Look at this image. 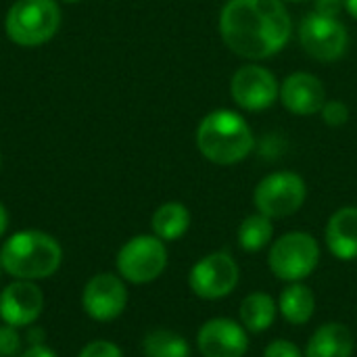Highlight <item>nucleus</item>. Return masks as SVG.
Listing matches in <instances>:
<instances>
[{
	"label": "nucleus",
	"mask_w": 357,
	"mask_h": 357,
	"mask_svg": "<svg viewBox=\"0 0 357 357\" xmlns=\"http://www.w3.org/2000/svg\"><path fill=\"white\" fill-rule=\"evenodd\" d=\"M307 199L305 180L295 172H274L266 176L253 192V205L270 220L297 213Z\"/></svg>",
	"instance_id": "obj_6"
},
{
	"label": "nucleus",
	"mask_w": 357,
	"mask_h": 357,
	"mask_svg": "<svg viewBox=\"0 0 357 357\" xmlns=\"http://www.w3.org/2000/svg\"><path fill=\"white\" fill-rule=\"evenodd\" d=\"M6 224H8V215H6L4 205L0 203V236H2V234H4V230H6Z\"/></svg>",
	"instance_id": "obj_28"
},
{
	"label": "nucleus",
	"mask_w": 357,
	"mask_h": 357,
	"mask_svg": "<svg viewBox=\"0 0 357 357\" xmlns=\"http://www.w3.org/2000/svg\"><path fill=\"white\" fill-rule=\"evenodd\" d=\"M272 236H274L272 220L259 211L253 215H247L238 226V245L247 253H257V251L266 249L270 245Z\"/></svg>",
	"instance_id": "obj_20"
},
{
	"label": "nucleus",
	"mask_w": 357,
	"mask_h": 357,
	"mask_svg": "<svg viewBox=\"0 0 357 357\" xmlns=\"http://www.w3.org/2000/svg\"><path fill=\"white\" fill-rule=\"evenodd\" d=\"M230 94L234 102L245 111H266L276 102L280 94V84L270 69L249 63L234 71Z\"/></svg>",
	"instance_id": "obj_10"
},
{
	"label": "nucleus",
	"mask_w": 357,
	"mask_h": 357,
	"mask_svg": "<svg viewBox=\"0 0 357 357\" xmlns=\"http://www.w3.org/2000/svg\"><path fill=\"white\" fill-rule=\"evenodd\" d=\"M278 312L282 318L295 326H303L312 320L316 312V297L310 287L301 282H291L278 299Z\"/></svg>",
	"instance_id": "obj_17"
},
{
	"label": "nucleus",
	"mask_w": 357,
	"mask_h": 357,
	"mask_svg": "<svg viewBox=\"0 0 357 357\" xmlns=\"http://www.w3.org/2000/svg\"><path fill=\"white\" fill-rule=\"evenodd\" d=\"M167 266V249L161 238L140 234L130 238L117 253V270L132 284L157 280Z\"/></svg>",
	"instance_id": "obj_7"
},
{
	"label": "nucleus",
	"mask_w": 357,
	"mask_h": 357,
	"mask_svg": "<svg viewBox=\"0 0 357 357\" xmlns=\"http://www.w3.org/2000/svg\"><path fill=\"white\" fill-rule=\"evenodd\" d=\"M264 357H305V356L299 351V347H297L295 343H291V341H287V339H276V341H272V343L266 347Z\"/></svg>",
	"instance_id": "obj_25"
},
{
	"label": "nucleus",
	"mask_w": 357,
	"mask_h": 357,
	"mask_svg": "<svg viewBox=\"0 0 357 357\" xmlns=\"http://www.w3.org/2000/svg\"><path fill=\"white\" fill-rule=\"evenodd\" d=\"M61 25V8L54 0H17L6 13V36L19 46L48 42Z\"/></svg>",
	"instance_id": "obj_4"
},
{
	"label": "nucleus",
	"mask_w": 357,
	"mask_h": 357,
	"mask_svg": "<svg viewBox=\"0 0 357 357\" xmlns=\"http://www.w3.org/2000/svg\"><path fill=\"white\" fill-rule=\"evenodd\" d=\"M0 272H2V264H0Z\"/></svg>",
	"instance_id": "obj_32"
},
{
	"label": "nucleus",
	"mask_w": 357,
	"mask_h": 357,
	"mask_svg": "<svg viewBox=\"0 0 357 357\" xmlns=\"http://www.w3.org/2000/svg\"><path fill=\"white\" fill-rule=\"evenodd\" d=\"M345 8V0H316L314 10L326 17H339Z\"/></svg>",
	"instance_id": "obj_26"
},
{
	"label": "nucleus",
	"mask_w": 357,
	"mask_h": 357,
	"mask_svg": "<svg viewBox=\"0 0 357 357\" xmlns=\"http://www.w3.org/2000/svg\"><path fill=\"white\" fill-rule=\"evenodd\" d=\"M21 349V339L15 331V326H0V356L2 357H13L19 354Z\"/></svg>",
	"instance_id": "obj_23"
},
{
	"label": "nucleus",
	"mask_w": 357,
	"mask_h": 357,
	"mask_svg": "<svg viewBox=\"0 0 357 357\" xmlns=\"http://www.w3.org/2000/svg\"><path fill=\"white\" fill-rule=\"evenodd\" d=\"M201 155L215 165H234L247 159L255 146V136L245 117L230 109L207 113L197 128Z\"/></svg>",
	"instance_id": "obj_2"
},
{
	"label": "nucleus",
	"mask_w": 357,
	"mask_h": 357,
	"mask_svg": "<svg viewBox=\"0 0 357 357\" xmlns=\"http://www.w3.org/2000/svg\"><path fill=\"white\" fill-rule=\"evenodd\" d=\"M326 247L341 261L357 259V207H341L326 224Z\"/></svg>",
	"instance_id": "obj_15"
},
{
	"label": "nucleus",
	"mask_w": 357,
	"mask_h": 357,
	"mask_svg": "<svg viewBox=\"0 0 357 357\" xmlns=\"http://www.w3.org/2000/svg\"><path fill=\"white\" fill-rule=\"evenodd\" d=\"M19 357H56L48 347H44V345H33V347H29L27 351H23Z\"/></svg>",
	"instance_id": "obj_27"
},
{
	"label": "nucleus",
	"mask_w": 357,
	"mask_h": 357,
	"mask_svg": "<svg viewBox=\"0 0 357 357\" xmlns=\"http://www.w3.org/2000/svg\"><path fill=\"white\" fill-rule=\"evenodd\" d=\"M354 356V335L341 322H328L320 326L305 349V357H351Z\"/></svg>",
	"instance_id": "obj_16"
},
{
	"label": "nucleus",
	"mask_w": 357,
	"mask_h": 357,
	"mask_svg": "<svg viewBox=\"0 0 357 357\" xmlns=\"http://www.w3.org/2000/svg\"><path fill=\"white\" fill-rule=\"evenodd\" d=\"M320 115H322L326 126L341 128V126H345L349 121V107L343 100H326Z\"/></svg>",
	"instance_id": "obj_22"
},
{
	"label": "nucleus",
	"mask_w": 357,
	"mask_h": 357,
	"mask_svg": "<svg viewBox=\"0 0 357 357\" xmlns=\"http://www.w3.org/2000/svg\"><path fill=\"white\" fill-rule=\"evenodd\" d=\"M0 165H2V159H0Z\"/></svg>",
	"instance_id": "obj_33"
},
{
	"label": "nucleus",
	"mask_w": 357,
	"mask_h": 357,
	"mask_svg": "<svg viewBox=\"0 0 357 357\" xmlns=\"http://www.w3.org/2000/svg\"><path fill=\"white\" fill-rule=\"evenodd\" d=\"M299 42L312 59L333 63L347 52L349 31L339 17H326L312 10L299 23Z\"/></svg>",
	"instance_id": "obj_8"
},
{
	"label": "nucleus",
	"mask_w": 357,
	"mask_h": 357,
	"mask_svg": "<svg viewBox=\"0 0 357 357\" xmlns=\"http://www.w3.org/2000/svg\"><path fill=\"white\" fill-rule=\"evenodd\" d=\"M238 278H241V270L234 257L230 253L218 251L205 255L192 266L188 274V284L197 297L215 301L228 297L236 289Z\"/></svg>",
	"instance_id": "obj_9"
},
{
	"label": "nucleus",
	"mask_w": 357,
	"mask_h": 357,
	"mask_svg": "<svg viewBox=\"0 0 357 357\" xmlns=\"http://www.w3.org/2000/svg\"><path fill=\"white\" fill-rule=\"evenodd\" d=\"M44 307L42 291L31 280H17L0 295V318L8 326H29Z\"/></svg>",
	"instance_id": "obj_14"
},
{
	"label": "nucleus",
	"mask_w": 357,
	"mask_h": 357,
	"mask_svg": "<svg viewBox=\"0 0 357 357\" xmlns=\"http://www.w3.org/2000/svg\"><path fill=\"white\" fill-rule=\"evenodd\" d=\"M293 21L284 0H228L220 13V36L238 56L264 61L291 40Z\"/></svg>",
	"instance_id": "obj_1"
},
{
	"label": "nucleus",
	"mask_w": 357,
	"mask_h": 357,
	"mask_svg": "<svg viewBox=\"0 0 357 357\" xmlns=\"http://www.w3.org/2000/svg\"><path fill=\"white\" fill-rule=\"evenodd\" d=\"M197 345L203 357H245L249 349V337L245 326L236 320L213 318L201 326Z\"/></svg>",
	"instance_id": "obj_12"
},
{
	"label": "nucleus",
	"mask_w": 357,
	"mask_h": 357,
	"mask_svg": "<svg viewBox=\"0 0 357 357\" xmlns=\"http://www.w3.org/2000/svg\"><path fill=\"white\" fill-rule=\"evenodd\" d=\"M278 305L268 293H251L241 303V324L249 333H266L276 320Z\"/></svg>",
	"instance_id": "obj_18"
},
{
	"label": "nucleus",
	"mask_w": 357,
	"mask_h": 357,
	"mask_svg": "<svg viewBox=\"0 0 357 357\" xmlns=\"http://www.w3.org/2000/svg\"><path fill=\"white\" fill-rule=\"evenodd\" d=\"M82 305L92 320H115L128 305V289L115 274H96L84 289Z\"/></svg>",
	"instance_id": "obj_11"
},
{
	"label": "nucleus",
	"mask_w": 357,
	"mask_h": 357,
	"mask_svg": "<svg viewBox=\"0 0 357 357\" xmlns=\"http://www.w3.org/2000/svg\"><path fill=\"white\" fill-rule=\"evenodd\" d=\"M79 357H123L121 349L115 345V343H109V341H92L88 343Z\"/></svg>",
	"instance_id": "obj_24"
},
{
	"label": "nucleus",
	"mask_w": 357,
	"mask_h": 357,
	"mask_svg": "<svg viewBox=\"0 0 357 357\" xmlns=\"http://www.w3.org/2000/svg\"><path fill=\"white\" fill-rule=\"evenodd\" d=\"M61 245L38 230L13 234L0 249L2 270L17 280H42L52 276L61 266Z\"/></svg>",
	"instance_id": "obj_3"
},
{
	"label": "nucleus",
	"mask_w": 357,
	"mask_h": 357,
	"mask_svg": "<svg viewBox=\"0 0 357 357\" xmlns=\"http://www.w3.org/2000/svg\"><path fill=\"white\" fill-rule=\"evenodd\" d=\"M144 357H188L190 347L186 339L174 331L157 328L149 333L142 341Z\"/></svg>",
	"instance_id": "obj_21"
},
{
	"label": "nucleus",
	"mask_w": 357,
	"mask_h": 357,
	"mask_svg": "<svg viewBox=\"0 0 357 357\" xmlns=\"http://www.w3.org/2000/svg\"><path fill=\"white\" fill-rule=\"evenodd\" d=\"M65 2H79V0H65Z\"/></svg>",
	"instance_id": "obj_30"
},
{
	"label": "nucleus",
	"mask_w": 357,
	"mask_h": 357,
	"mask_svg": "<svg viewBox=\"0 0 357 357\" xmlns=\"http://www.w3.org/2000/svg\"><path fill=\"white\" fill-rule=\"evenodd\" d=\"M291 2H303V0H291Z\"/></svg>",
	"instance_id": "obj_31"
},
{
	"label": "nucleus",
	"mask_w": 357,
	"mask_h": 357,
	"mask_svg": "<svg viewBox=\"0 0 357 357\" xmlns=\"http://www.w3.org/2000/svg\"><path fill=\"white\" fill-rule=\"evenodd\" d=\"M153 232L161 241H178L180 236L186 234L190 226V211L182 203H165L161 205L151 220Z\"/></svg>",
	"instance_id": "obj_19"
},
{
	"label": "nucleus",
	"mask_w": 357,
	"mask_h": 357,
	"mask_svg": "<svg viewBox=\"0 0 357 357\" xmlns=\"http://www.w3.org/2000/svg\"><path fill=\"white\" fill-rule=\"evenodd\" d=\"M320 261V245L307 232H287L268 253V266L280 280L301 282L307 278Z\"/></svg>",
	"instance_id": "obj_5"
},
{
	"label": "nucleus",
	"mask_w": 357,
	"mask_h": 357,
	"mask_svg": "<svg viewBox=\"0 0 357 357\" xmlns=\"http://www.w3.org/2000/svg\"><path fill=\"white\" fill-rule=\"evenodd\" d=\"M280 102L295 115H316L326 102V88L322 79L307 71H295L280 84Z\"/></svg>",
	"instance_id": "obj_13"
},
{
	"label": "nucleus",
	"mask_w": 357,
	"mask_h": 357,
	"mask_svg": "<svg viewBox=\"0 0 357 357\" xmlns=\"http://www.w3.org/2000/svg\"><path fill=\"white\" fill-rule=\"evenodd\" d=\"M345 10L357 21V0H345Z\"/></svg>",
	"instance_id": "obj_29"
}]
</instances>
